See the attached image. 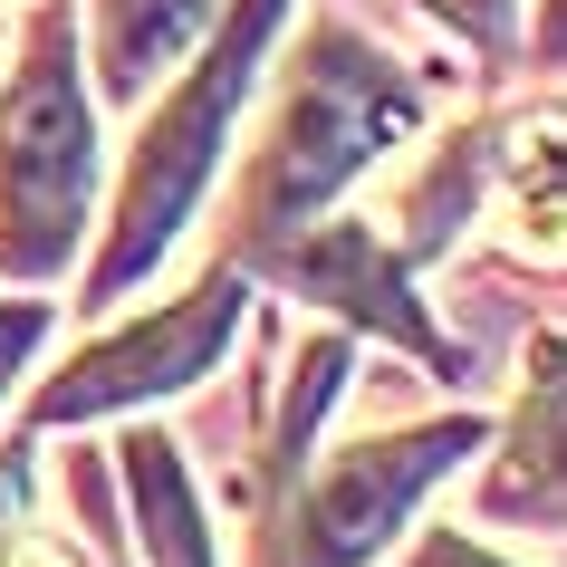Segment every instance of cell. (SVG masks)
<instances>
[{
    "label": "cell",
    "mask_w": 567,
    "mask_h": 567,
    "mask_svg": "<svg viewBox=\"0 0 567 567\" xmlns=\"http://www.w3.org/2000/svg\"><path fill=\"white\" fill-rule=\"evenodd\" d=\"M462 452H481V423L472 414L337 443L328 462L308 472L299 509H289V548H279V567H357V558H375V548L394 538V519H404Z\"/></svg>",
    "instance_id": "cell-4"
},
{
    "label": "cell",
    "mask_w": 567,
    "mask_h": 567,
    "mask_svg": "<svg viewBox=\"0 0 567 567\" xmlns=\"http://www.w3.org/2000/svg\"><path fill=\"white\" fill-rule=\"evenodd\" d=\"M96 125L78 87V20L39 10L0 87V279H59L87 231Z\"/></svg>",
    "instance_id": "cell-3"
},
{
    "label": "cell",
    "mask_w": 567,
    "mask_h": 567,
    "mask_svg": "<svg viewBox=\"0 0 567 567\" xmlns=\"http://www.w3.org/2000/svg\"><path fill=\"white\" fill-rule=\"evenodd\" d=\"M269 30H279V0H231L221 30L203 39V59L183 68V87L154 106V125L135 135V154H125V193H116V212H106V250H96L78 308H116L125 289L174 250V231L193 221V203H203V183L221 174V145H231V116H240V96H250V68H260Z\"/></svg>",
    "instance_id": "cell-2"
},
{
    "label": "cell",
    "mask_w": 567,
    "mask_h": 567,
    "mask_svg": "<svg viewBox=\"0 0 567 567\" xmlns=\"http://www.w3.org/2000/svg\"><path fill=\"white\" fill-rule=\"evenodd\" d=\"M414 567H509V558H491V548L462 538V529H423L414 538Z\"/></svg>",
    "instance_id": "cell-11"
},
{
    "label": "cell",
    "mask_w": 567,
    "mask_h": 567,
    "mask_svg": "<svg viewBox=\"0 0 567 567\" xmlns=\"http://www.w3.org/2000/svg\"><path fill=\"white\" fill-rule=\"evenodd\" d=\"M423 10H443L452 30H472V39H501L509 30V0H423Z\"/></svg>",
    "instance_id": "cell-13"
},
{
    "label": "cell",
    "mask_w": 567,
    "mask_h": 567,
    "mask_svg": "<svg viewBox=\"0 0 567 567\" xmlns=\"http://www.w3.org/2000/svg\"><path fill=\"white\" fill-rule=\"evenodd\" d=\"M49 328H59V299H0V404L30 375V357L49 347Z\"/></svg>",
    "instance_id": "cell-10"
},
{
    "label": "cell",
    "mask_w": 567,
    "mask_h": 567,
    "mask_svg": "<svg viewBox=\"0 0 567 567\" xmlns=\"http://www.w3.org/2000/svg\"><path fill=\"white\" fill-rule=\"evenodd\" d=\"M231 318H240V269H203V279L164 308V318L106 337V347H87L68 375H49V385H39V423L125 414V404H145V394L193 385V375L231 347Z\"/></svg>",
    "instance_id": "cell-5"
},
{
    "label": "cell",
    "mask_w": 567,
    "mask_h": 567,
    "mask_svg": "<svg viewBox=\"0 0 567 567\" xmlns=\"http://www.w3.org/2000/svg\"><path fill=\"white\" fill-rule=\"evenodd\" d=\"M250 269H269L279 289H299V299L337 308V318H357V328H385L394 347H414L423 365H452V375H462V347H443V337L423 328L414 289H404V260L375 240V221H308V231H289L279 250H260Z\"/></svg>",
    "instance_id": "cell-6"
},
{
    "label": "cell",
    "mask_w": 567,
    "mask_h": 567,
    "mask_svg": "<svg viewBox=\"0 0 567 567\" xmlns=\"http://www.w3.org/2000/svg\"><path fill=\"white\" fill-rule=\"evenodd\" d=\"M423 125V78L404 59H385L375 39H357L347 20H318L308 49L279 78V106L260 125V154L240 174L231 203V260H260L289 231H308L318 212L365 174L385 164L404 135Z\"/></svg>",
    "instance_id": "cell-1"
},
{
    "label": "cell",
    "mask_w": 567,
    "mask_h": 567,
    "mask_svg": "<svg viewBox=\"0 0 567 567\" xmlns=\"http://www.w3.org/2000/svg\"><path fill=\"white\" fill-rule=\"evenodd\" d=\"M212 10L221 0H96V87L116 96V106H135L212 30Z\"/></svg>",
    "instance_id": "cell-8"
},
{
    "label": "cell",
    "mask_w": 567,
    "mask_h": 567,
    "mask_svg": "<svg viewBox=\"0 0 567 567\" xmlns=\"http://www.w3.org/2000/svg\"><path fill=\"white\" fill-rule=\"evenodd\" d=\"M125 491H135V538H145V567H221L203 529V501H193V472H183L174 433H125Z\"/></svg>",
    "instance_id": "cell-9"
},
{
    "label": "cell",
    "mask_w": 567,
    "mask_h": 567,
    "mask_svg": "<svg viewBox=\"0 0 567 567\" xmlns=\"http://www.w3.org/2000/svg\"><path fill=\"white\" fill-rule=\"evenodd\" d=\"M481 501L501 519H538V529H567V337H529V375H519V414H509V443L481 481Z\"/></svg>",
    "instance_id": "cell-7"
},
{
    "label": "cell",
    "mask_w": 567,
    "mask_h": 567,
    "mask_svg": "<svg viewBox=\"0 0 567 567\" xmlns=\"http://www.w3.org/2000/svg\"><path fill=\"white\" fill-rule=\"evenodd\" d=\"M0 567H78V548H59V538H39V529H0Z\"/></svg>",
    "instance_id": "cell-12"
},
{
    "label": "cell",
    "mask_w": 567,
    "mask_h": 567,
    "mask_svg": "<svg viewBox=\"0 0 567 567\" xmlns=\"http://www.w3.org/2000/svg\"><path fill=\"white\" fill-rule=\"evenodd\" d=\"M10 501H20V462L0 452V529H10Z\"/></svg>",
    "instance_id": "cell-15"
},
{
    "label": "cell",
    "mask_w": 567,
    "mask_h": 567,
    "mask_svg": "<svg viewBox=\"0 0 567 567\" xmlns=\"http://www.w3.org/2000/svg\"><path fill=\"white\" fill-rule=\"evenodd\" d=\"M529 49L548 68H567V0H538V30H529Z\"/></svg>",
    "instance_id": "cell-14"
}]
</instances>
